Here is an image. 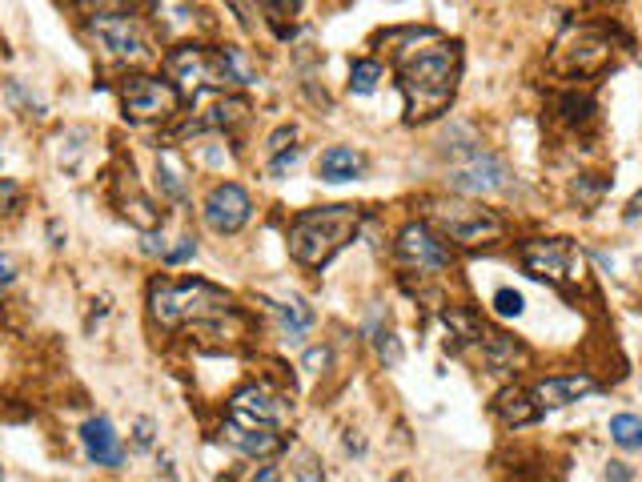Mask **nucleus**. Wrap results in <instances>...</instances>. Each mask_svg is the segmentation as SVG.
<instances>
[{
	"label": "nucleus",
	"instance_id": "obj_21",
	"mask_svg": "<svg viewBox=\"0 0 642 482\" xmlns=\"http://www.w3.org/2000/svg\"><path fill=\"white\" fill-rule=\"evenodd\" d=\"M478 350H482V366H486L490 374H514L518 362L526 358V350H522L510 334H502V330H482Z\"/></svg>",
	"mask_w": 642,
	"mask_h": 482
},
{
	"label": "nucleus",
	"instance_id": "obj_27",
	"mask_svg": "<svg viewBox=\"0 0 642 482\" xmlns=\"http://www.w3.org/2000/svg\"><path fill=\"white\" fill-rule=\"evenodd\" d=\"M382 77H386L382 61H374V57H358V61L350 65V93H354V97H370V93L382 85Z\"/></svg>",
	"mask_w": 642,
	"mask_h": 482
},
{
	"label": "nucleus",
	"instance_id": "obj_33",
	"mask_svg": "<svg viewBox=\"0 0 642 482\" xmlns=\"http://www.w3.org/2000/svg\"><path fill=\"white\" fill-rule=\"evenodd\" d=\"M9 101H13L17 109H25V117H45V105H41V101H33V97L21 89V81H17V77H9Z\"/></svg>",
	"mask_w": 642,
	"mask_h": 482
},
{
	"label": "nucleus",
	"instance_id": "obj_4",
	"mask_svg": "<svg viewBox=\"0 0 642 482\" xmlns=\"http://www.w3.org/2000/svg\"><path fill=\"white\" fill-rule=\"evenodd\" d=\"M426 217L446 241H458L466 250H482L506 237V217L470 197H434L426 201Z\"/></svg>",
	"mask_w": 642,
	"mask_h": 482
},
{
	"label": "nucleus",
	"instance_id": "obj_22",
	"mask_svg": "<svg viewBox=\"0 0 642 482\" xmlns=\"http://www.w3.org/2000/svg\"><path fill=\"white\" fill-rule=\"evenodd\" d=\"M265 306L273 310L277 330H281V338H285V342H305V338H309V330H313V322H317V314H313V306H309V302H301V298H285V302H265Z\"/></svg>",
	"mask_w": 642,
	"mask_h": 482
},
{
	"label": "nucleus",
	"instance_id": "obj_20",
	"mask_svg": "<svg viewBox=\"0 0 642 482\" xmlns=\"http://www.w3.org/2000/svg\"><path fill=\"white\" fill-rule=\"evenodd\" d=\"M366 173V157L362 149L354 145H330L317 161V177L330 181V185H346V181H358Z\"/></svg>",
	"mask_w": 642,
	"mask_h": 482
},
{
	"label": "nucleus",
	"instance_id": "obj_6",
	"mask_svg": "<svg viewBox=\"0 0 642 482\" xmlns=\"http://www.w3.org/2000/svg\"><path fill=\"white\" fill-rule=\"evenodd\" d=\"M446 185L454 193H466V197H490V193H506L514 185V169L506 157H498L494 149H470L462 157L450 161V173H446Z\"/></svg>",
	"mask_w": 642,
	"mask_h": 482
},
{
	"label": "nucleus",
	"instance_id": "obj_44",
	"mask_svg": "<svg viewBox=\"0 0 642 482\" xmlns=\"http://www.w3.org/2000/svg\"><path fill=\"white\" fill-rule=\"evenodd\" d=\"M346 450L350 454H366V442L358 438V430H346Z\"/></svg>",
	"mask_w": 642,
	"mask_h": 482
},
{
	"label": "nucleus",
	"instance_id": "obj_17",
	"mask_svg": "<svg viewBox=\"0 0 642 482\" xmlns=\"http://www.w3.org/2000/svg\"><path fill=\"white\" fill-rule=\"evenodd\" d=\"M257 85V65L241 45H217L213 49V89H249Z\"/></svg>",
	"mask_w": 642,
	"mask_h": 482
},
{
	"label": "nucleus",
	"instance_id": "obj_2",
	"mask_svg": "<svg viewBox=\"0 0 642 482\" xmlns=\"http://www.w3.org/2000/svg\"><path fill=\"white\" fill-rule=\"evenodd\" d=\"M362 229V213L354 205H313L301 209L289 225V258L305 270L330 266Z\"/></svg>",
	"mask_w": 642,
	"mask_h": 482
},
{
	"label": "nucleus",
	"instance_id": "obj_36",
	"mask_svg": "<svg viewBox=\"0 0 642 482\" xmlns=\"http://www.w3.org/2000/svg\"><path fill=\"white\" fill-rule=\"evenodd\" d=\"M193 254H197V241H193V237H177V246L165 250V266H181V262H189Z\"/></svg>",
	"mask_w": 642,
	"mask_h": 482
},
{
	"label": "nucleus",
	"instance_id": "obj_7",
	"mask_svg": "<svg viewBox=\"0 0 642 482\" xmlns=\"http://www.w3.org/2000/svg\"><path fill=\"white\" fill-rule=\"evenodd\" d=\"M522 270L538 282H550L558 290H570L582 282V258H574V246L566 237H538V241H522L518 246Z\"/></svg>",
	"mask_w": 642,
	"mask_h": 482
},
{
	"label": "nucleus",
	"instance_id": "obj_13",
	"mask_svg": "<svg viewBox=\"0 0 642 482\" xmlns=\"http://www.w3.org/2000/svg\"><path fill=\"white\" fill-rule=\"evenodd\" d=\"M245 117H249V101H245V97H237V93L217 89L209 101H201V97H197V113L181 125V133H185V137L229 133V129H233V125H241Z\"/></svg>",
	"mask_w": 642,
	"mask_h": 482
},
{
	"label": "nucleus",
	"instance_id": "obj_28",
	"mask_svg": "<svg viewBox=\"0 0 642 482\" xmlns=\"http://www.w3.org/2000/svg\"><path fill=\"white\" fill-rule=\"evenodd\" d=\"M610 442L618 450H642V418L638 414H614L610 418Z\"/></svg>",
	"mask_w": 642,
	"mask_h": 482
},
{
	"label": "nucleus",
	"instance_id": "obj_41",
	"mask_svg": "<svg viewBox=\"0 0 642 482\" xmlns=\"http://www.w3.org/2000/svg\"><path fill=\"white\" fill-rule=\"evenodd\" d=\"M249 482H281V470H277V466H257V470L249 474Z\"/></svg>",
	"mask_w": 642,
	"mask_h": 482
},
{
	"label": "nucleus",
	"instance_id": "obj_15",
	"mask_svg": "<svg viewBox=\"0 0 642 482\" xmlns=\"http://www.w3.org/2000/svg\"><path fill=\"white\" fill-rule=\"evenodd\" d=\"M594 390H598V382H594L590 374H554V378L534 382L530 398H534V406L546 414V410L574 406V402H582V398H586V394H594Z\"/></svg>",
	"mask_w": 642,
	"mask_h": 482
},
{
	"label": "nucleus",
	"instance_id": "obj_5",
	"mask_svg": "<svg viewBox=\"0 0 642 482\" xmlns=\"http://www.w3.org/2000/svg\"><path fill=\"white\" fill-rule=\"evenodd\" d=\"M117 101H121V113L137 125H153V121H169L181 113V101L185 93L165 81V77H153V73H129L121 85H117Z\"/></svg>",
	"mask_w": 642,
	"mask_h": 482
},
{
	"label": "nucleus",
	"instance_id": "obj_29",
	"mask_svg": "<svg viewBox=\"0 0 642 482\" xmlns=\"http://www.w3.org/2000/svg\"><path fill=\"white\" fill-rule=\"evenodd\" d=\"M374 334V350H378V358L394 370V366H402V342H398V334L394 330H386V326H374L370 330Z\"/></svg>",
	"mask_w": 642,
	"mask_h": 482
},
{
	"label": "nucleus",
	"instance_id": "obj_32",
	"mask_svg": "<svg viewBox=\"0 0 642 482\" xmlns=\"http://www.w3.org/2000/svg\"><path fill=\"white\" fill-rule=\"evenodd\" d=\"M297 161H301V145H289V149H281V153H273V157H269L265 173H269L273 181H281V177H285V173H289Z\"/></svg>",
	"mask_w": 642,
	"mask_h": 482
},
{
	"label": "nucleus",
	"instance_id": "obj_35",
	"mask_svg": "<svg viewBox=\"0 0 642 482\" xmlns=\"http://www.w3.org/2000/svg\"><path fill=\"white\" fill-rule=\"evenodd\" d=\"M330 346H313V350H305V358H301V370H309V374H321L330 366Z\"/></svg>",
	"mask_w": 642,
	"mask_h": 482
},
{
	"label": "nucleus",
	"instance_id": "obj_23",
	"mask_svg": "<svg viewBox=\"0 0 642 482\" xmlns=\"http://www.w3.org/2000/svg\"><path fill=\"white\" fill-rule=\"evenodd\" d=\"M157 189H161L165 201L189 205V169H185V161H181L173 149H161V153H157Z\"/></svg>",
	"mask_w": 642,
	"mask_h": 482
},
{
	"label": "nucleus",
	"instance_id": "obj_3",
	"mask_svg": "<svg viewBox=\"0 0 642 482\" xmlns=\"http://www.w3.org/2000/svg\"><path fill=\"white\" fill-rule=\"evenodd\" d=\"M233 310V298L217 290L213 282L201 278H153L149 282V318L161 330H181V326H201Z\"/></svg>",
	"mask_w": 642,
	"mask_h": 482
},
{
	"label": "nucleus",
	"instance_id": "obj_37",
	"mask_svg": "<svg viewBox=\"0 0 642 482\" xmlns=\"http://www.w3.org/2000/svg\"><path fill=\"white\" fill-rule=\"evenodd\" d=\"M293 137H297V129H293V125H281L277 133H269V141H265L269 157H273V153H281V149H289V145H293Z\"/></svg>",
	"mask_w": 642,
	"mask_h": 482
},
{
	"label": "nucleus",
	"instance_id": "obj_19",
	"mask_svg": "<svg viewBox=\"0 0 642 482\" xmlns=\"http://www.w3.org/2000/svg\"><path fill=\"white\" fill-rule=\"evenodd\" d=\"M149 21L161 41H177L197 25V0H149Z\"/></svg>",
	"mask_w": 642,
	"mask_h": 482
},
{
	"label": "nucleus",
	"instance_id": "obj_10",
	"mask_svg": "<svg viewBox=\"0 0 642 482\" xmlns=\"http://www.w3.org/2000/svg\"><path fill=\"white\" fill-rule=\"evenodd\" d=\"M394 250H398V258H402L410 270H418V274H446V270L454 266V250L446 246V237H442L430 221H410V225L398 233Z\"/></svg>",
	"mask_w": 642,
	"mask_h": 482
},
{
	"label": "nucleus",
	"instance_id": "obj_26",
	"mask_svg": "<svg viewBox=\"0 0 642 482\" xmlns=\"http://www.w3.org/2000/svg\"><path fill=\"white\" fill-rule=\"evenodd\" d=\"M610 193V177H598V173H578L574 181H570V197H574V205L582 209V213H594L598 205H602V197Z\"/></svg>",
	"mask_w": 642,
	"mask_h": 482
},
{
	"label": "nucleus",
	"instance_id": "obj_34",
	"mask_svg": "<svg viewBox=\"0 0 642 482\" xmlns=\"http://www.w3.org/2000/svg\"><path fill=\"white\" fill-rule=\"evenodd\" d=\"M17 209H21V185L0 177V217H13Z\"/></svg>",
	"mask_w": 642,
	"mask_h": 482
},
{
	"label": "nucleus",
	"instance_id": "obj_11",
	"mask_svg": "<svg viewBox=\"0 0 642 482\" xmlns=\"http://www.w3.org/2000/svg\"><path fill=\"white\" fill-rule=\"evenodd\" d=\"M253 217V197L237 185V181H217L205 201H201V221L217 233V237H233L249 225Z\"/></svg>",
	"mask_w": 642,
	"mask_h": 482
},
{
	"label": "nucleus",
	"instance_id": "obj_39",
	"mask_svg": "<svg viewBox=\"0 0 642 482\" xmlns=\"http://www.w3.org/2000/svg\"><path fill=\"white\" fill-rule=\"evenodd\" d=\"M165 250H169V246H165V237H161L157 229H153V233H145V241H141V254H149V258H157V254H161V258H165Z\"/></svg>",
	"mask_w": 642,
	"mask_h": 482
},
{
	"label": "nucleus",
	"instance_id": "obj_43",
	"mask_svg": "<svg viewBox=\"0 0 642 482\" xmlns=\"http://www.w3.org/2000/svg\"><path fill=\"white\" fill-rule=\"evenodd\" d=\"M13 278H17V274H13V262H9V258H0V290H9V286H13Z\"/></svg>",
	"mask_w": 642,
	"mask_h": 482
},
{
	"label": "nucleus",
	"instance_id": "obj_18",
	"mask_svg": "<svg viewBox=\"0 0 642 482\" xmlns=\"http://www.w3.org/2000/svg\"><path fill=\"white\" fill-rule=\"evenodd\" d=\"M81 446H85L89 462H97V466L117 470L125 462V446H121V438H117V430H113V422L105 414H97V418H89L81 426Z\"/></svg>",
	"mask_w": 642,
	"mask_h": 482
},
{
	"label": "nucleus",
	"instance_id": "obj_40",
	"mask_svg": "<svg viewBox=\"0 0 642 482\" xmlns=\"http://www.w3.org/2000/svg\"><path fill=\"white\" fill-rule=\"evenodd\" d=\"M630 478H634V470L626 462H618V458L606 462V482H630Z\"/></svg>",
	"mask_w": 642,
	"mask_h": 482
},
{
	"label": "nucleus",
	"instance_id": "obj_24",
	"mask_svg": "<svg viewBox=\"0 0 642 482\" xmlns=\"http://www.w3.org/2000/svg\"><path fill=\"white\" fill-rule=\"evenodd\" d=\"M494 418L502 422V426H510V430H518V426H530L542 410L534 406V398H530V390H518V386H506L498 398H494Z\"/></svg>",
	"mask_w": 642,
	"mask_h": 482
},
{
	"label": "nucleus",
	"instance_id": "obj_38",
	"mask_svg": "<svg viewBox=\"0 0 642 482\" xmlns=\"http://www.w3.org/2000/svg\"><path fill=\"white\" fill-rule=\"evenodd\" d=\"M133 446H137V450H149V446H153V418H137V426H133Z\"/></svg>",
	"mask_w": 642,
	"mask_h": 482
},
{
	"label": "nucleus",
	"instance_id": "obj_25",
	"mask_svg": "<svg viewBox=\"0 0 642 482\" xmlns=\"http://www.w3.org/2000/svg\"><path fill=\"white\" fill-rule=\"evenodd\" d=\"M554 113H558V121H562V125L582 129V125H590V121H594L598 105H594V97H586V93L570 89V93H558V97H554Z\"/></svg>",
	"mask_w": 642,
	"mask_h": 482
},
{
	"label": "nucleus",
	"instance_id": "obj_14",
	"mask_svg": "<svg viewBox=\"0 0 642 482\" xmlns=\"http://www.w3.org/2000/svg\"><path fill=\"white\" fill-rule=\"evenodd\" d=\"M165 73L181 93H205L213 89V49L209 45H177L165 53Z\"/></svg>",
	"mask_w": 642,
	"mask_h": 482
},
{
	"label": "nucleus",
	"instance_id": "obj_31",
	"mask_svg": "<svg viewBox=\"0 0 642 482\" xmlns=\"http://www.w3.org/2000/svg\"><path fill=\"white\" fill-rule=\"evenodd\" d=\"M522 310H526V298H522L518 290L502 286V290L494 294V314H498V318H522Z\"/></svg>",
	"mask_w": 642,
	"mask_h": 482
},
{
	"label": "nucleus",
	"instance_id": "obj_42",
	"mask_svg": "<svg viewBox=\"0 0 642 482\" xmlns=\"http://www.w3.org/2000/svg\"><path fill=\"white\" fill-rule=\"evenodd\" d=\"M638 217H642V193H634L626 201V209H622V221H638Z\"/></svg>",
	"mask_w": 642,
	"mask_h": 482
},
{
	"label": "nucleus",
	"instance_id": "obj_30",
	"mask_svg": "<svg viewBox=\"0 0 642 482\" xmlns=\"http://www.w3.org/2000/svg\"><path fill=\"white\" fill-rule=\"evenodd\" d=\"M265 5V17L273 21V29H277V37H289V29L281 25L285 17H293L297 9H301V0H261Z\"/></svg>",
	"mask_w": 642,
	"mask_h": 482
},
{
	"label": "nucleus",
	"instance_id": "obj_16",
	"mask_svg": "<svg viewBox=\"0 0 642 482\" xmlns=\"http://www.w3.org/2000/svg\"><path fill=\"white\" fill-rule=\"evenodd\" d=\"M221 442L233 446L237 454L245 458H273L285 450V434L281 430H269V426H245V422H225L221 426Z\"/></svg>",
	"mask_w": 642,
	"mask_h": 482
},
{
	"label": "nucleus",
	"instance_id": "obj_12",
	"mask_svg": "<svg viewBox=\"0 0 642 482\" xmlns=\"http://www.w3.org/2000/svg\"><path fill=\"white\" fill-rule=\"evenodd\" d=\"M229 418L233 422H245V426H269V430H281L289 422V402L285 394L261 386V382H245L233 398H229Z\"/></svg>",
	"mask_w": 642,
	"mask_h": 482
},
{
	"label": "nucleus",
	"instance_id": "obj_8",
	"mask_svg": "<svg viewBox=\"0 0 642 482\" xmlns=\"http://www.w3.org/2000/svg\"><path fill=\"white\" fill-rule=\"evenodd\" d=\"M85 33L93 37V45H101L113 61H145L149 57V37L145 25L133 13L121 9H97L85 21Z\"/></svg>",
	"mask_w": 642,
	"mask_h": 482
},
{
	"label": "nucleus",
	"instance_id": "obj_9",
	"mask_svg": "<svg viewBox=\"0 0 642 482\" xmlns=\"http://www.w3.org/2000/svg\"><path fill=\"white\" fill-rule=\"evenodd\" d=\"M610 53H614V45H610V33L606 29H574L570 37H562L558 45H554V57H550V69H558L562 77H578V81H586V77H598L606 65H610Z\"/></svg>",
	"mask_w": 642,
	"mask_h": 482
},
{
	"label": "nucleus",
	"instance_id": "obj_1",
	"mask_svg": "<svg viewBox=\"0 0 642 482\" xmlns=\"http://www.w3.org/2000/svg\"><path fill=\"white\" fill-rule=\"evenodd\" d=\"M398 89L406 101V121L426 125L450 113L462 81V45L438 37L434 29H414L410 45H394Z\"/></svg>",
	"mask_w": 642,
	"mask_h": 482
}]
</instances>
